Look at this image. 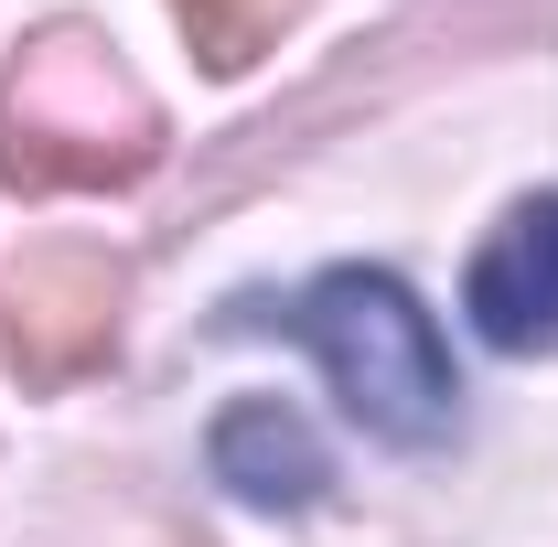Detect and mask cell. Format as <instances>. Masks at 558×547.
I'll list each match as a JSON object with an SVG mask.
<instances>
[{"label":"cell","mask_w":558,"mask_h":547,"mask_svg":"<svg viewBox=\"0 0 558 547\" xmlns=\"http://www.w3.org/2000/svg\"><path fill=\"white\" fill-rule=\"evenodd\" d=\"M161 161V108L108 33L44 22L0 65V183L11 194H108Z\"/></svg>","instance_id":"obj_1"},{"label":"cell","mask_w":558,"mask_h":547,"mask_svg":"<svg viewBox=\"0 0 558 547\" xmlns=\"http://www.w3.org/2000/svg\"><path fill=\"white\" fill-rule=\"evenodd\" d=\"M279 323L323 354L333 398H344L376 440H440V429H451V398H462V387H451V343H440V323H429L387 269H323Z\"/></svg>","instance_id":"obj_2"},{"label":"cell","mask_w":558,"mask_h":547,"mask_svg":"<svg viewBox=\"0 0 558 547\" xmlns=\"http://www.w3.org/2000/svg\"><path fill=\"white\" fill-rule=\"evenodd\" d=\"M119 301H130L119 258H97V247H33L22 269L0 279V354L22 365V387H65V376H86L108 354Z\"/></svg>","instance_id":"obj_3"},{"label":"cell","mask_w":558,"mask_h":547,"mask_svg":"<svg viewBox=\"0 0 558 547\" xmlns=\"http://www.w3.org/2000/svg\"><path fill=\"white\" fill-rule=\"evenodd\" d=\"M462 301L505 354H558V194H537V205H515L494 226Z\"/></svg>","instance_id":"obj_4"},{"label":"cell","mask_w":558,"mask_h":547,"mask_svg":"<svg viewBox=\"0 0 558 547\" xmlns=\"http://www.w3.org/2000/svg\"><path fill=\"white\" fill-rule=\"evenodd\" d=\"M172 11H183V33H194V54H205L215 75H247L279 33L301 22V0H172Z\"/></svg>","instance_id":"obj_5"}]
</instances>
